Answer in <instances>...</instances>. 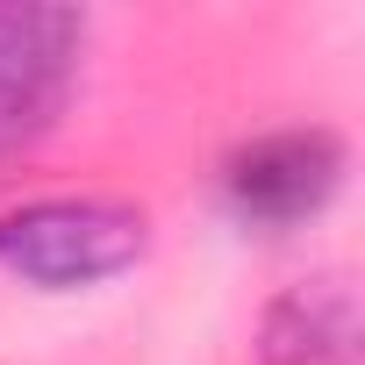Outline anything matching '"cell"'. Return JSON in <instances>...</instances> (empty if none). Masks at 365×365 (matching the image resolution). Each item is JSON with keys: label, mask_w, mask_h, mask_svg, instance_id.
Masks as SVG:
<instances>
[{"label": "cell", "mask_w": 365, "mask_h": 365, "mask_svg": "<svg viewBox=\"0 0 365 365\" xmlns=\"http://www.w3.org/2000/svg\"><path fill=\"white\" fill-rule=\"evenodd\" d=\"M143 251H150V222L136 201L115 194H43L0 215V272L43 294L122 279Z\"/></svg>", "instance_id": "obj_1"}, {"label": "cell", "mask_w": 365, "mask_h": 365, "mask_svg": "<svg viewBox=\"0 0 365 365\" xmlns=\"http://www.w3.org/2000/svg\"><path fill=\"white\" fill-rule=\"evenodd\" d=\"M344 172H351V150H344L336 129H322V122L265 129V136H251L222 158V208L244 230L279 237V230L315 222L344 194Z\"/></svg>", "instance_id": "obj_2"}, {"label": "cell", "mask_w": 365, "mask_h": 365, "mask_svg": "<svg viewBox=\"0 0 365 365\" xmlns=\"http://www.w3.org/2000/svg\"><path fill=\"white\" fill-rule=\"evenodd\" d=\"M86 65V15L43 0H0V150L65 122Z\"/></svg>", "instance_id": "obj_3"}, {"label": "cell", "mask_w": 365, "mask_h": 365, "mask_svg": "<svg viewBox=\"0 0 365 365\" xmlns=\"http://www.w3.org/2000/svg\"><path fill=\"white\" fill-rule=\"evenodd\" d=\"M265 365H351L358 358V294L344 279H301L287 287L258 322Z\"/></svg>", "instance_id": "obj_4"}]
</instances>
